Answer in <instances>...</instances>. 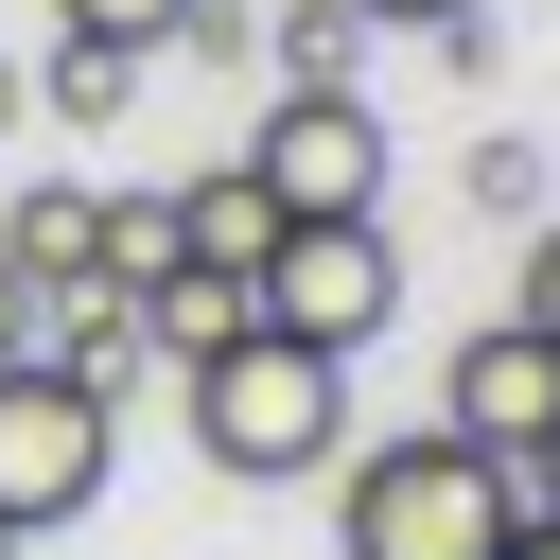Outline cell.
<instances>
[{
  "instance_id": "obj_1",
  "label": "cell",
  "mask_w": 560,
  "mask_h": 560,
  "mask_svg": "<svg viewBox=\"0 0 560 560\" xmlns=\"http://www.w3.org/2000/svg\"><path fill=\"white\" fill-rule=\"evenodd\" d=\"M175 402H192V455H210L228 490H298V472L350 455V368L298 350V332H262V315H245L228 350H192Z\"/></svg>"
},
{
  "instance_id": "obj_2",
  "label": "cell",
  "mask_w": 560,
  "mask_h": 560,
  "mask_svg": "<svg viewBox=\"0 0 560 560\" xmlns=\"http://www.w3.org/2000/svg\"><path fill=\"white\" fill-rule=\"evenodd\" d=\"M332 542L350 560H508L525 542V472L508 455H472V438H368L350 455V490H332Z\"/></svg>"
},
{
  "instance_id": "obj_3",
  "label": "cell",
  "mask_w": 560,
  "mask_h": 560,
  "mask_svg": "<svg viewBox=\"0 0 560 560\" xmlns=\"http://www.w3.org/2000/svg\"><path fill=\"white\" fill-rule=\"evenodd\" d=\"M245 315L350 368V350L402 315V245H385V210H280V245L245 262Z\"/></svg>"
},
{
  "instance_id": "obj_4",
  "label": "cell",
  "mask_w": 560,
  "mask_h": 560,
  "mask_svg": "<svg viewBox=\"0 0 560 560\" xmlns=\"http://www.w3.org/2000/svg\"><path fill=\"white\" fill-rule=\"evenodd\" d=\"M105 455H122V402H88L52 350H18L0 368V525L35 542V525H88L105 508Z\"/></svg>"
},
{
  "instance_id": "obj_5",
  "label": "cell",
  "mask_w": 560,
  "mask_h": 560,
  "mask_svg": "<svg viewBox=\"0 0 560 560\" xmlns=\"http://www.w3.org/2000/svg\"><path fill=\"white\" fill-rule=\"evenodd\" d=\"M245 175H262L280 210H385V122H368V88H280L262 140H245Z\"/></svg>"
},
{
  "instance_id": "obj_6",
  "label": "cell",
  "mask_w": 560,
  "mask_h": 560,
  "mask_svg": "<svg viewBox=\"0 0 560 560\" xmlns=\"http://www.w3.org/2000/svg\"><path fill=\"white\" fill-rule=\"evenodd\" d=\"M542 420H560V350H542L525 315H490V332L438 368V438H472V455H508V472H525V438H542Z\"/></svg>"
},
{
  "instance_id": "obj_7",
  "label": "cell",
  "mask_w": 560,
  "mask_h": 560,
  "mask_svg": "<svg viewBox=\"0 0 560 560\" xmlns=\"http://www.w3.org/2000/svg\"><path fill=\"white\" fill-rule=\"evenodd\" d=\"M158 210H175V262H228V280L280 245V192H262L245 158H228V175H192V192H158Z\"/></svg>"
},
{
  "instance_id": "obj_8",
  "label": "cell",
  "mask_w": 560,
  "mask_h": 560,
  "mask_svg": "<svg viewBox=\"0 0 560 560\" xmlns=\"http://www.w3.org/2000/svg\"><path fill=\"white\" fill-rule=\"evenodd\" d=\"M88 228H105V192H70V175H35V192H18V228H0V262H18L35 298H70V280H88Z\"/></svg>"
},
{
  "instance_id": "obj_9",
  "label": "cell",
  "mask_w": 560,
  "mask_h": 560,
  "mask_svg": "<svg viewBox=\"0 0 560 560\" xmlns=\"http://www.w3.org/2000/svg\"><path fill=\"white\" fill-rule=\"evenodd\" d=\"M140 70H158V52H122V35H52V70H35V105H52V122H88V140H105V122H122V105H140Z\"/></svg>"
},
{
  "instance_id": "obj_10",
  "label": "cell",
  "mask_w": 560,
  "mask_h": 560,
  "mask_svg": "<svg viewBox=\"0 0 560 560\" xmlns=\"http://www.w3.org/2000/svg\"><path fill=\"white\" fill-rule=\"evenodd\" d=\"M350 52H368V18H350V0H280V35H262V70H280V88H350Z\"/></svg>"
},
{
  "instance_id": "obj_11",
  "label": "cell",
  "mask_w": 560,
  "mask_h": 560,
  "mask_svg": "<svg viewBox=\"0 0 560 560\" xmlns=\"http://www.w3.org/2000/svg\"><path fill=\"white\" fill-rule=\"evenodd\" d=\"M52 18H70V35H122V52H175L192 0H52Z\"/></svg>"
},
{
  "instance_id": "obj_12",
  "label": "cell",
  "mask_w": 560,
  "mask_h": 560,
  "mask_svg": "<svg viewBox=\"0 0 560 560\" xmlns=\"http://www.w3.org/2000/svg\"><path fill=\"white\" fill-rule=\"evenodd\" d=\"M508 315H525V332H542V350H560V210H542V228H525V280H508Z\"/></svg>"
},
{
  "instance_id": "obj_13",
  "label": "cell",
  "mask_w": 560,
  "mask_h": 560,
  "mask_svg": "<svg viewBox=\"0 0 560 560\" xmlns=\"http://www.w3.org/2000/svg\"><path fill=\"white\" fill-rule=\"evenodd\" d=\"M35 315H52V298H35V280H18V262H0V368H18V350H35Z\"/></svg>"
},
{
  "instance_id": "obj_14",
  "label": "cell",
  "mask_w": 560,
  "mask_h": 560,
  "mask_svg": "<svg viewBox=\"0 0 560 560\" xmlns=\"http://www.w3.org/2000/svg\"><path fill=\"white\" fill-rule=\"evenodd\" d=\"M350 18H402V35H438V18H490V0H350Z\"/></svg>"
},
{
  "instance_id": "obj_15",
  "label": "cell",
  "mask_w": 560,
  "mask_h": 560,
  "mask_svg": "<svg viewBox=\"0 0 560 560\" xmlns=\"http://www.w3.org/2000/svg\"><path fill=\"white\" fill-rule=\"evenodd\" d=\"M525 508H560V420H542V438H525Z\"/></svg>"
},
{
  "instance_id": "obj_16",
  "label": "cell",
  "mask_w": 560,
  "mask_h": 560,
  "mask_svg": "<svg viewBox=\"0 0 560 560\" xmlns=\"http://www.w3.org/2000/svg\"><path fill=\"white\" fill-rule=\"evenodd\" d=\"M508 560H560V508H525V542H508Z\"/></svg>"
},
{
  "instance_id": "obj_17",
  "label": "cell",
  "mask_w": 560,
  "mask_h": 560,
  "mask_svg": "<svg viewBox=\"0 0 560 560\" xmlns=\"http://www.w3.org/2000/svg\"><path fill=\"white\" fill-rule=\"evenodd\" d=\"M0 140H18V52H0Z\"/></svg>"
},
{
  "instance_id": "obj_18",
  "label": "cell",
  "mask_w": 560,
  "mask_h": 560,
  "mask_svg": "<svg viewBox=\"0 0 560 560\" xmlns=\"http://www.w3.org/2000/svg\"><path fill=\"white\" fill-rule=\"evenodd\" d=\"M0 560H18V525H0Z\"/></svg>"
}]
</instances>
